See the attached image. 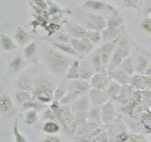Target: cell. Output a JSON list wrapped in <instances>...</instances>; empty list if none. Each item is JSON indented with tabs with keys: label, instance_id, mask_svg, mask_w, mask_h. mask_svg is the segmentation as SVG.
<instances>
[{
	"label": "cell",
	"instance_id": "obj_36",
	"mask_svg": "<svg viewBox=\"0 0 151 142\" xmlns=\"http://www.w3.org/2000/svg\"><path fill=\"white\" fill-rule=\"evenodd\" d=\"M25 121L27 125H34L38 121V111L27 110L25 113Z\"/></svg>",
	"mask_w": 151,
	"mask_h": 142
},
{
	"label": "cell",
	"instance_id": "obj_40",
	"mask_svg": "<svg viewBox=\"0 0 151 142\" xmlns=\"http://www.w3.org/2000/svg\"><path fill=\"white\" fill-rule=\"evenodd\" d=\"M41 142H61V139L57 135H47L44 137Z\"/></svg>",
	"mask_w": 151,
	"mask_h": 142
},
{
	"label": "cell",
	"instance_id": "obj_13",
	"mask_svg": "<svg viewBox=\"0 0 151 142\" xmlns=\"http://www.w3.org/2000/svg\"><path fill=\"white\" fill-rule=\"evenodd\" d=\"M27 62L25 59V57L22 54H17L12 57L9 61L8 65V73L9 75H15L22 72V71L27 67Z\"/></svg>",
	"mask_w": 151,
	"mask_h": 142
},
{
	"label": "cell",
	"instance_id": "obj_23",
	"mask_svg": "<svg viewBox=\"0 0 151 142\" xmlns=\"http://www.w3.org/2000/svg\"><path fill=\"white\" fill-rule=\"evenodd\" d=\"M82 70V64L78 60H75L71 64L69 70L66 75V79L67 80H78L80 79V74H81Z\"/></svg>",
	"mask_w": 151,
	"mask_h": 142
},
{
	"label": "cell",
	"instance_id": "obj_18",
	"mask_svg": "<svg viewBox=\"0 0 151 142\" xmlns=\"http://www.w3.org/2000/svg\"><path fill=\"white\" fill-rule=\"evenodd\" d=\"M67 88L76 90V91L80 92L81 94L85 95V94H88L89 90L91 89V84H90L89 80H79V79L68 80Z\"/></svg>",
	"mask_w": 151,
	"mask_h": 142
},
{
	"label": "cell",
	"instance_id": "obj_42",
	"mask_svg": "<svg viewBox=\"0 0 151 142\" xmlns=\"http://www.w3.org/2000/svg\"><path fill=\"white\" fill-rule=\"evenodd\" d=\"M143 3L145 5L146 7L149 6V5H151V0H143Z\"/></svg>",
	"mask_w": 151,
	"mask_h": 142
},
{
	"label": "cell",
	"instance_id": "obj_31",
	"mask_svg": "<svg viewBox=\"0 0 151 142\" xmlns=\"http://www.w3.org/2000/svg\"><path fill=\"white\" fill-rule=\"evenodd\" d=\"M33 98H34V96H33V94L30 92L18 90V91L15 93V101H16L17 104H19L21 107L26 105L27 102H29Z\"/></svg>",
	"mask_w": 151,
	"mask_h": 142
},
{
	"label": "cell",
	"instance_id": "obj_3",
	"mask_svg": "<svg viewBox=\"0 0 151 142\" xmlns=\"http://www.w3.org/2000/svg\"><path fill=\"white\" fill-rule=\"evenodd\" d=\"M135 46H136L131 36L127 32H125L117 42V45L115 46L111 60L108 65L107 71H111L118 68V66L121 64L122 62L125 59L129 58L131 55Z\"/></svg>",
	"mask_w": 151,
	"mask_h": 142
},
{
	"label": "cell",
	"instance_id": "obj_2",
	"mask_svg": "<svg viewBox=\"0 0 151 142\" xmlns=\"http://www.w3.org/2000/svg\"><path fill=\"white\" fill-rule=\"evenodd\" d=\"M67 15L69 19L78 23L88 30L102 31L107 27L105 17L90 11L82 5L71 6L67 9Z\"/></svg>",
	"mask_w": 151,
	"mask_h": 142
},
{
	"label": "cell",
	"instance_id": "obj_32",
	"mask_svg": "<svg viewBox=\"0 0 151 142\" xmlns=\"http://www.w3.org/2000/svg\"><path fill=\"white\" fill-rule=\"evenodd\" d=\"M122 89H123V86L121 84H119L118 83H116V82H114V80H111V82L110 85H109V87L107 88L106 92L108 94L109 98H110V99H118L119 95L122 92Z\"/></svg>",
	"mask_w": 151,
	"mask_h": 142
},
{
	"label": "cell",
	"instance_id": "obj_5",
	"mask_svg": "<svg viewBox=\"0 0 151 142\" xmlns=\"http://www.w3.org/2000/svg\"><path fill=\"white\" fill-rule=\"evenodd\" d=\"M91 102L88 95L87 96H82L81 98H79L76 102L73 103L71 110H72L74 117H75V122L76 125L78 126L83 124L86 122V120H88V113L90 108H91Z\"/></svg>",
	"mask_w": 151,
	"mask_h": 142
},
{
	"label": "cell",
	"instance_id": "obj_17",
	"mask_svg": "<svg viewBox=\"0 0 151 142\" xmlns=\"http://www.w3.org/2000/svg\"><path fill=\"white\" fill-rule=\"evenodd\" d=\"M126 32V28H105L104 30L101 31L102 34V43L105 42H110L113 41L116 39H119V38L124 34Z\"/></svg>",
	"mask_w": 151,
	"mask_h": 142
},
{
	"label": "cell",
	"instance_id": "obj_4",
	"mask_svg": "<svg viewBox=\"0 0 151 142\" xmlns=\"http://www.w3.org/2000/svg\"><path fill=\"white\" fill-rule=\"evenodd\" d=\"M56 88V84L52 80L45 77H39L34 80V89L32 94L38 101L46 105L54 101Z\"/></svg>",
	"mask_w": 151,
	"mask_h": 142
},
{
	"label": "cell",
	"instance_id": "obj_20",
	"mask_svg": "<svg viewBox=\"0 0 151 142\" xmlns=\"http://www.w3.org/2000/svg\"><path fill=\"white\" fill-rule=\"evenodd\" d=\"M115 116L116 113L111 101H109L104 105H102V122H104L105 124H110V123L114 121Z\"/></svg>",
	"mask_w": 151,
	"mask_h": 142
},
{
	"label": "cell",
	"instance_id": "obj_41",
	"mask_svg": "<svg viewBox=\"0 0 151 142\" xmlns=\"http://www.w3.org/2000/svg\"><path fill=\"white\" fill-rule=\"evenodd\" d=\"M145 75H146V76H151V63H150V64L148 65L147 69H146Z\"/></svg>",
	"mask_w": 151,
	"mask_h": 142
},
{
	"label": "cell",
	"instance_id": "obj_16",
	"mask_svg": "<svg viewBox=\"0 0 151 142\" xmlns=\"http://www.w3.org/2000/svg\"><path fill=\"white\" fill-rule=\"evenodd\" d=\"M13 35H14L13 39L15 40L16 44L20 46H26L27 45L29 44V43H31L33 39L30 32L28 31L27 28L23 27H17L15 28V30H14Z\"/></svg>",
	"mask_w": 151,
	"mask_h": 142
},
{
	"label": "cell",
	"instance_id": "obj_7",
	"mask_svg": "<svg viewBox=\"0 0 151 142\" xmlns=\"http://www.w3.org/2000/svg\"><path fill=\"white\" fill-rule=\"evenodd\" d=\"M82 6L97 14H100L106 19L112 15V14L119 12L116 8L111 6V4L101 1V0H86L82 4Z\"/></svg>",
	"mask_w": 151,
	"mask_h": 142
},
{
	"label": "cell",
	"instance_id": "obj_43",
	"mask_svg": "<svg viewBox=\"0 0 151 142\" xmlns=\"http://www.w3.org/2000/svg\"><path fill=\"white\" fill-rule=\"evenodd\" d=\"M113 1H116V2H118V1H120V0H113Z\"/></svg>",
	"mask_w": 151,
	"mask_h": 142
},
{
	"label": "cell",
	"instance_id": "obj_10",
	"mask_svg": "<svg viewBox=\"0 0 151 142\" xmlns=\"http://www.w3.org/2000/svg\"><path fill=\"white\" fill-rule=\"evenodd\" d=\"M63 28L68 32V34L72 38H77V39H84L87 36L88 30L85 28L83 26L79 25L78 23L75 22L71 19H67L63 24Z\"/></svg>",
	"mask_w": 151,
	"mask_h": 142
},
{
	"label": "cell",
	"instance_id": "obj_1",
	"mask_svg": "<svg viewBox=\"0 0 151 142\" xmlns=\"http://www.w3.org/2000/svg\"><path fill=\"white\" fill-rule=\"evenodd\" d=\"M41 56L47 69L52 74L58 78L66 77L73 62L68 55L61 53L51 45H47L42 47Z\"/></svg>",
	"mask_w": 151,
	"mask_h": 142
},
{
	"label": "cell",
	"instance_id": "obj_24",
	"mask_svg": "<svg viewBox=\"0 0 151 142\" xmlns=\"http://www.w3.org/2000/svg\"><path fill=\"white\" fill-rule=\"evenodd\" d=\"M107 23V28H125V21L124 18L121 15V13L118 12L114 14H112L110 17L106 19Z\"/></svg>",
	"mask_w": 151,
	"mask_h": 142
},
{
	"label": "cell",
	"instance_id": "obj_34",
	"mask_svg": "<svg viewBox=\"0 0 151 142\" xmlns=\"http://www.w3.org/2000/svg\"><path fill=\"white\" fill-rule=\"evenodd\" d=\"M46 1H47V12H48L49 18L57 15V14L63 13V9L60 8L59 4L52 1V0H46Z\"/></svg>",
	"mask_w": 151,
	"mask_h": 142
},
{
	"label": "cell",
	"instance_id": "obj_38",
	"mask_svg": "<svg viewBox=\"0 0 151 142\" xmlns=\"http://www.w3.org/2000/svg\"><path fill=\"white\" fill-rule=\"evenodd\" d=\"M86 38L91 41L93 45H97V44H99V43L102 42V34H101V31L88 30Z\"/></svg>",
	"mask_w": 151,
	"mask_h": 142
},
{
	"label": "cell",
	"instance_id": "obj_22",
	"mask_svg": "<svg viewBox=\"0 0 151 142\" xmlns=\"http://www.w3.org/2000/svg\"><path fill=\"white\" fill-rule=\"evenodd\" d=\"M0 45H1V49L4 52H12L16 49V42L11 36H9L5 33H1L0 36Z\"/></svg>",
	"mask_w": 151,
	"mask_h": 142
},
{
	"label": "cell",
	"instance_id": "obj_8",
	"mask_svg": "<svg viewBox=\"0 0 151 142\" xmlns=\"http://www.w3.org/2000/svg\"><path fill=\"white\" fill-rule=\"evenodd\" d=\"M118 40L119 39L103 43V44H101L100 46H99V47L96 49V51L98 52V54H99V56H100V58H101L106 68H108V65L111 60V57L113 55V52H114V49H115V46L117 45Z\"/></svg>",
	"mask_w": 151,
	"mask_h": 142
},
{
	"label": "cell",
	"instance_id": "obj_15",
	"mask_svg": "<svg viewBox=\"0 0 151 142\" xmlns=\"http://www.w3.org/2000/svg\"><path fill=\"white\" fill-rule=\"evenodd\" d=\"M38 54H39V46L35 41L29 43L23 49V55L28 64H38Z\"/></svg>",
	"mask_w": 151,
	"mask_h": 142
},
{
	"label": "cell",
	"instance_id": "obj_9",
	"mask_svg": "<svg viewBox=\"0 0 151 142\" xmlns=\"http://www.w3.org/2000/svg\"><path fill=\"white\" fill-rule=\"evenodd\" d=\"M71 45H72L73 49L77 52L78 55L85 56L88 54H91L94 49L96 45L87 38L84 39H77V38H71Z\"/></svg>",
	"mask_w": 151,
	"mask_h": 142
},
{
	"label": "cell",
	"instance_id": "obj_21",
	"mask_svg": "<svg viewBox=\"0 0 151 142\" xmlns=\"http://www.w3.org/2000/svg\"><path fill=\"white\" fill-rule=\"evenodd\" d=\"M16 87L18 90L32 93L34 89V80L27 76H21L16 80Z\"/></svg>",
	"mask_w": 151,
	"mask_h": 142
},
{
	"label": "cell",
	"instance_id": "obj_37",
	"mask_svg": "<svg viewBox=\"0 0 151 142\" xmlns=\"http://www.w3.org/2000/svg\"><path fill=\"white\" fill-rule=\"evenodd\" d=\"M12 134H13V137H14V142H27V139L26 138V136L22 134L20 130H19L18 120L14 122V124L12 126Z\"/></svg>",
	"mask_w": 151,
	"mask_h": 142
},
{
	"label": "cell",
	"instance_id": "obj_28",
	"mask_svg": "<svg viewBox=\"0 0 151 142\" xmlns=\"http://www.w3.org/2000/svg\"><path fill=\"white\" fill-rule=\"evenodd\" d=\"M42 129L45 134L54 135L56 134H58L59 132H60L61 125L59 124L58 122H56L55 120H47L45 122V124L42 125Z\"/></svg>",
	"mask_w": 151,
	"mask_h": 142
},
{
	"label": "cell",
	"instance_id": "obj_6",
	"mask_svg": "<svg viewBox=\"0 0 151 142\" xmlns=\"http://www.w3.org/2000/svg\"><path fill=\"white\" fill-rule=\"evenodd\" d=\"M131 57L133 59L136 74L145 75L146 69L151 63V53L148 50L135 46L131 53Z\"/></svg>",
	"mask_w": 151,
	"mask_h": 142
},
{
	"label": "cell",
	"instance_id": "obj_35",
	"mask_svg": "<svg viewBox=\"0 0 151 142\" xmlns=\"http://www.w3.org/2000/svg\"><path fill=\"white\" fill-rule=\"evenodd\" d=\"M67 91H68L67 83H63L61 84H60L59 86H57L55 94H54V101L60 102L61 99H63L65 97V95L67 94Z\"/></svg>",
	"mask_w": 151,
	"mask_h": 142
},
{
	"label": "cell",
	"instance_id": "obj_19",
	"mask_svg": "<svg viewBox=\"0 0 151 142\" xmlns=\"http://www.w3.org/2000/svg\"><path fill=\"white\" fill-rule=\"evenodd\" d=\"M109 75L112 80L118 83L119 84H121L122 86H126V85H129L130 83V80L131 77L129 75L126 74L124 71H122L119 68H116V69H113L111 71H108Z\"/></svg>",
	"mask_w": 151,
	"mask_h": 142
},
{
	"label": "cell",
	"instance_id": "obj_39",
	"mask_svg": "<svg viewBox=\"0 0 151 142\" xmlns=\"http://www.w3.org/2000/svg\"><path fill=\"white\" fill-rule=\"evenodd\" d=\"M140 28L145 32L151 33V15H146L145 18L142 19L140 23Z\"/></svg>",
	"mask_w": 151,
	"mask_h": 142
},
{
	"label": "cell",
	"instance_id": "obj_25",
	"mask_svg": "<svg viewBox=\"0 0 151 142\" xmlns=\"http://www.w3.org/2000/svg\"><path fill=\"white\" fill-rule=\"evenodd\" d=\"M91 64L93 66V70L96 73L105 72V71H107V68L105 67V65H104L103 62L100 58V56H99L98 52L96 51V49L93 50L91 53Z\"/></svg>",
	"mask_w": 151,
	"mask_h": 142
},
{
	"label": "cell",
	"instance_id": "obj_30",
	"mask_svg": "<svg viewBox=\"0 0 151 142\" xmlns=\"http://www.w3.org/2000/svg\"><path fill=\"white\" fill-rule=\"evenodd\" d=\"M71 37L68 32L66 31L64 28L63 30H58L57 32H55L53 35H51L49 37L50 42H54V43H70L71 42Z\"/></svg>",
	"mask_w": 151,
	"mask_h": 142
},
{
	"label": "cell",
	"instance_id": "obj_26",
	"mask_svg": "<svg viewBox=\"0 0 151 142\" xmlns=\"http://www.w3.org/2000/svg\"><path fill=\"white\" fill-rule=\"evenodd\" d=\"M49 44L54 46L56 49H58L59 51H60L61 53L66 54L68 56H77V52L75 51V49H73L71 43H54V42H50Z\"/></svg>",
	"mask_w": 151,
	"mask_h": 142
},
{
	"label": "cell",
	"instance_id": "obj_27",
	"mask_svg": "<svg viewBox=\"0 0 151 142\" xmlns=\"http://www.w3.org/2000/svg\"><path fill=\"white\" fill-rule=\"evenodd\" d=\"M90 122L99 124L102 121V106H92L88 113Z\"/></svg>",
	"mask_w": 151,
	"mask_h": 142
},
{
	"label": "cell",
	"instance_id": "obj_12",
	"mask_svg": "<svg viewBox=\"0 0 151 142\" xmlns=\"http://www.w3.org/2000/svg\"><path fill=\"white\" fill-rule=\"evenodd\" d=\"M0 112L3 117H12L16 113V107L11 96L6 93H1L0 95Z\"/></svg>",
	"mask_w": 151,
	"mask_h": 142
},
{
	"label": "cell",
	"instance_id": "obj_33",
	"mask_svg": "<svg viewBox=\"0 0 151 142\" xmlns=\"http://www.w3.org/2000/svg\"><path fill=\"white\" fill-rule=\"evenodd\" d=\"M129 85L133 87L134 89H140V90L146 89L145 84L144 75H141V74H135V75H133L131 77Z\"/></svg>",
	"mask_w": 151,
	"mask_h": 142
},
{
	"label": "cell",
	"instance_id": "obj_29",
	"mask_svg": "<svg viewBox=\"0 0 151 142\" xmlns=\"http://www.w3.org/2000/svg\"><path fill=\"white\" fill-rule=\"evenodd\" d=\"M118 68L121 69L122 71H124L126 74L129 75L130 77H132V76L136 74L133 59H132L131 55L129 57V58H127V59H125L124 61H123L121 63V64L118 66Z\"/></svg>",
	"mask_w": 151,
	"mask_h": 142
},
{
	"label": "cell",
	"instance_id": "obj_11",
	"mask_svg": "<svg viewBox=\"0 0 151 142\" xmlns=\"http://www.w3.org/2000/svg\"><path fill=\"white\" fill-rule=\"evenodd\" d=\"M111 82V79L110 77V75H109V72L105 71V72L94 73L91 80H90V84H91V88L105 91L109 87Z\"/></svg>",
	"mask_w": 151,
	"mask_h": 142
},
{
	"label": "cell",
	"instance_id": "obj_14",
	"mask_svg": "<svg viewBox=\"0 0 151 142\" xmlns=\"http://www.w3.org/2000/svg\"><path fill=\"white\" fill-rule=\"evenodd\" d=\"M88 97L92 106H102L110 101L106 90L103 91V90L91 88L88 92Z\"/></svg>",
	"mask_w": 151,
	"mask_h": 142
}]
</instances>
